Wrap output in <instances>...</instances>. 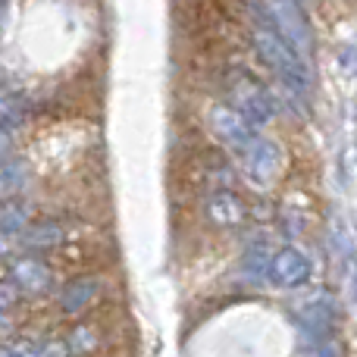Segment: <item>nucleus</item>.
<instances>
[{
	"label": "nucleus",
	"mask_w": 357,
	"mask_h": 357,
	"mask_svg": "<svg viewBox=\"0 0 357 357\" xmlns=\"http://www.w3.org/2000/svg\"><path fill=\"white\" fill-rule=\"evenodd\" d=\"M6 238H10V235L0 232V254H6V248H10V241H6Z\"/></svg>",
	"instance_id": "6ab92c4d"
},
{
	"label": "nucleus",
	"mask_w": 357,
	"mask_h": 357,
	"mask_svg": "<svg viewBox=\"0 0 357 357\" xmlns=\"http://www.w3.org/2000/svg\"><path fill=\"white\" fill-rule=\"evenodd\" d=\"M19 110H22V100H19V94L0 88V126H10V119H16Z\"/></svg>",
	"instance_id": "4468645a"
},
{
	"label": "nucleus",
	"mask_w": 357,
	"mask_h": 357,
	"mask_svg": "<svg viewBox=\"0 0 357 357\" xmlns=\"http://www.w3.org/2000/svg\"><path fill=\"white\" fill-rule=\"evenodd\" d=\"M25 178H29L25 163H3L0 167V195H16L25 185Z\"/></svg>",
	"instance_id": "f8f14e48"
},
{
	"label": "nucleus",
	"mask_w": 357,
	"mask_h": 357,
	"mask_svg": "<svg viewBox=\"0 0 357 357\" xmlns=\"http://www.w3.org/2000/svg\"><path fill=\"white\" fill-rule=\"evenodd\" d=\"M73 351H69V345L66 342H60V339H54V342H44L41 348H38V357H69Z\"/></svg>",
	"instance_id": "dca6fc26"
},
{
	"label": "nucleus",
	"mask_w": 357,
	"mask_h": 357,
	"mask_svg": "<svg viewBox=\"0 0 357 357\" xmlns=\"http://www.w3.org/2000/svg\"><path fill=\"white\" fill-rule=\"evenodd\" d=\"M60 241H63L60 222H35V226H25L22 232V248H29V251H47V248H56Z\"/></svg>",
	"instance_id": "9d476101"
},
{
	"label": "nucleus",
	"mask_w": 357,
	"mask_h": 357,
	"mask_svg": "<svg viewBox=\"0 0 357 357\" xmlns=\"http://www.w3.org/2000/svg\"><path fill=\"white\" fill-rule=\"evenodd\" d=\"M254 44H257L260 56L273 66V73L282 79V85L289 88V94L295 98H307L310 94V82H314V73H310V63H304L295 50L285 44V38L273 29L270 22H260L257 31H254Z\"/></svg>",
	"instance_id": "f257e3e1"
},
{
	"label": "nucleus",
	"mask_w": 357,
	"mask_h": 357,
	"mask_svg": "<svg viewBox=\"0 0 357 357\" xmlns=\"http://www.w3.org/2000/svg\"><path fill=\"white\" fill-rule=\"evenodd\" d=\"M10 276H13V282H16V289L29 291V295H41V291H47L50 282H54L50 270L38 257L16 260V264H13V270H10Z\"/></svg>",
	"instance_id": "423d86ee"
},
{
	"label": "nucleus",
	"mask_w": 357,
	"mask_h": 357,
	"mask_svg": "<svg viewBox=\"0 0 357 357\" xmlns=\"http://www.w3.org/2000/svg\"><path fill=\"white\" fill-rule=\"evenodd\" d=\"M0 3H3V0H0Z\"/></svg>",
	"instance_id": "aec40b11"
},
{
	"label": "nucleus",
	"mask_w": 357,
	"mask_h": 357,
	"mask_svg": "<svg viewBox=\"0 0 357 357\" xmlns=\"http://www.w3.org/2000/svg\"><path fill=\"white\" fill-rule=\"evenodd\" d=\"M245 213L248 207L241 204L238 195H232V191H213L207 201V216L210 222H216V226H238V222H245Z\"/></svg>",
	"instance_id": "0eeeda50"
},
{
	"label": "nucleus",
	"mask_w": 357,
	"mask_h": 357,
	"mask_svg": "<svg viewBox=\"0 0 357 357\" xmlns=\"http://www.w3.org/2000/svg\"><path fill=\"white\" fill-rule=\"evenodd\" d=\"M29 213L31 207L22 201H10L0 207V232L3 235H16V232H25L29 226Z\"/></svg>",
	"instance_id": "9b49d317"
},
{
	"label": "nucleus",
	"mask_w": 357,
	"mask_h": 357,
	"mask_svg": "<svg viewBox=\"0 0 357 357\" xmlns=\"http://www.w3.org/2000/svg\"><path fill=\"white\" fill-rule=\"evenodd\" d=\"M210 126H213V132L220 135V142H226L229 148L238 151V154L257 138V129H254L241 113H235L232 107H213V110H210Z\"/></svg>",
	"instance_id": "20e7f679"
},
{
	"label": "nucleus",
	"mask_w": 357,
	"mask_h": 357,
	"mask_svg": "<svg viewBox=\"0 0 357 357\" xmlns=\"http://www.w3.org/2000/svg\"><path fill=\"white\" fill-rule=\"evenodd\" d=\"M0 357H38V348L31 345V342L13 339V342H3V345H0Z\"/></svg>",
	"instance_id": "2eb2a0df"
},
{
	"label": "nucleus",
	"mask_w": 357,
	"mask_h": 357,
	"mask_svg": "<svg viewBox=\"0 0 357 357\" xmlns=\"http://www.w3.org/2000/svg\"><path fill=\"white\" fill-rule=\"evenodd\" d=\"M270 279L276 285H282V289H298V285H304L310 279V260L298 248H282L270 260Z\"/></svg>",
	"instance_id": "39448f33"
},
{
	"label": "nucleus",
	"mask_w": 357,
	"mask_h": 357,
	"mask_svg": "<svg viewBox=\"0 0 357 357\" xmlns=\"http://www.w3.org/2000/svg\"><path fill=\"white\" fill-rule=\"evenodd\" d=\"M66 345H69L73 354H91L94 348H98V329L94 326H75L73 333H69Z\"/></svg>",
	"instance_id": "ddd939ff"
},
{
	"label": "nucleus",
	"mask_w": 357,
	"mask_h": 357,
	"mask_svg": "<svg viewBox=\"0 0 357 357\" xmlns=\"http://www.w3.org/2000/svg\"><path fill=\"white\" fill-rule=\"evenodd\" d=\"M10 154H13V132L10 126H0V167L10 163Z\"/></svg>",
	"instance_id": "a211bd4d"
},
{
	"label": "nucleus",
	"mask_w": 357,
	"mask_h": 357,
	"mask_svg": "<svg viewBox=\"0 0 357 357\" xmlns=\"http://www.w3.org/2000/svg\"><path fill=\"white\" fill-rule=\"evenodd\" d=\"M333 317H335L333 304L329 301H314V304H307V307L301 310V326L307 329L317 342H323L329 335V329H333Z\"/></svg>",
	"instance_id": "1a4fd4ad"
},
{
	"label": "nucleus",
	"mask_w": 357,
	"mask_h": 357,
	"mask_svg": "<svg viewBox=\"0 0 357 357\" xmlns=\"http://www.w3.org/2000/svg\"><path fill=\"white\" fill-rule=\"evenodd\" d=\"M229 107H232L235 113H241L254 129L273 119L270 94H266V88L260 85V82H254L251 75H235L232 79V85H229Z\"/></svg>",
	"instance_id": "f03ea898"
},
{
	"label": "nucleus",
	"mask_w": 357,
	"mask_h": 357,
	"mask_svg": "<svg viewBox=\"0 0 357 357\" xmlns=\"http://www.w3.org/2000/svg\"><path fill=\"white\" fill-rule=\"evenodd\" d=\"M241 163H245V173L254 178L257 185H270L279 173V163H282V154H279L276 142L257 135L245 151H241Z\"/></svg>",
	"instance_id": "7ed1b4c3"
},
{
	"label": "nucleus",
	"mask_w": 357,
	"mask_h": 357,
	"mask_svg": "<svg viewBox=\"0 0 357 357\" xmlns=\"http://www.w3.org/2000/svg\"><path fill=\"white\" fill-rule=\"evenodd\" d=\"M16 298H19V289H16V282H0V310H6V307H13L16 304Z\"/></svg>",
	"instance_id": "f3484780"
},
{
	"label": "nucleus",
	"mask_w": 357,
	"mask_h": 357,
	"mask_svg": "<svg viewBox=\"0 0 357 357\" xmlns=\"http://www.w3.org/2000/svg\"><path fill=\"white\" fill-rule=\"evenodd\" d=\"M98 289H100V282L94 276L73 279V282L60 291V307L66 310V314H82V310H85L88 304L98 298Z\"/></svg>",
	"instance_id": "6e6552de"
}]
</instances>
